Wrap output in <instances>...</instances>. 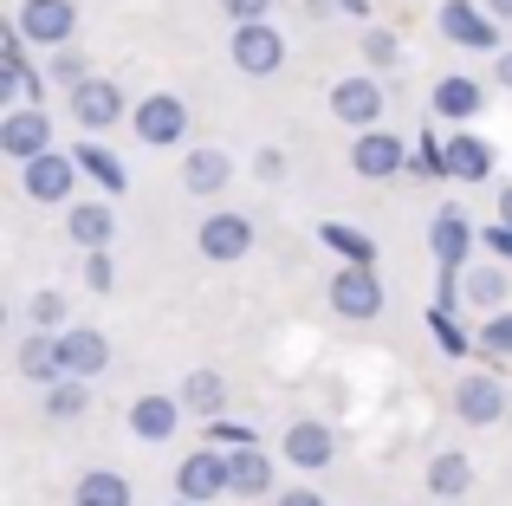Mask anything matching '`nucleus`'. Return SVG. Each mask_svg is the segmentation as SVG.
<instances>
[{"label":"nucleus","mask_w":512,"mask_h":506,"mask_svg":"<svg viewBox=\"0 0 512 506\" xmlns=\"http://www.w3.org/2000/svg\"><path fill=\"white\" fill-rule=\"evenodd\" d=\"M331 117L350 124L363 137V130H383V78L376 72H350L331 85Z\"/></svg>","instance_id":"nucleus-1"},{"label":"nucleus","mask_w":512,"mask_h":506,"mask_svg":"<svg viewBox=\"0 0 512 506\" xmlns=\"http://www.w3.org/2000/svg\"><path fill=\"white\" fill-rule=\"evenodd\" d=\"M130 130H137V143H150V150H175V143L188 137V104L175 98V91H150V98L130 111Z\"/></svg>","instance_id":"nucleus-2"},{"label":"nucleus","mask_w":512,"mask_h":506,"mask_svg":"<svg viewBox=\"0 0 512 506\" xmlns=\"http://www.w3.org/2000/svg\"><path fill=\"white\" fill-rule=\"evenodd\" d=\"M13 26H20L26 46H46V52H65L78 33V7L72 0H26L20 13H13Z\"/></svg>","instance_id":"nucleus-3"},{"label":"nucleus","mask_w":512,"mask_h":506,"mask_svg":"<svg viewBox=\"0 0 512 506\" xmlns=\"http://www.w3.org/2000/svg\"><path fill=\"white\" fill-rule=\"evenodd\" d=\"M331 312L350 318V325L383 318V279H376V266H338L331 273Z\"/></svg>","instance_id":"nucleus-4"},{"label":"nucleus","mask_w":512,"mask_h":506,"mask_svg":"<svg viewBox=\"0 0 512 506\" xmlns=\"http://www.w3.org/2000/svg\"><path fill=\"white\" fill-rule=\"evenodd\" d=\"M175 494L188 506H208L221 494H234V468H227L221 448H195V455H182V468H175Z\"/></svg>","instance_id":"nucleus-5"},{"label":"nucleus","mask_w":512,"mask_h":506,"mask_svg":"<svg viewBox=\"0 0 512 506\" xmlns=\"http://www.w3.org/2000/svg\"><path fill=\"white\" fill-rule=\"evenodd\" d=\"M65 111H72L78 130H111V124L130 117V98H124L117 78H91V85H78L72 98H65Z\"/></svg>","instance_id":"nucleus-6"},{"label":"nucleus","mask_w":512,"mask_h":506,"mask_svg":"<svg viewBox=\"0 0 512 506\" xmlns=\"http://www.w3.org/2000/svg\"><path fill=\"white\" fill-rule=\"evenodd\" d=\"M195 247H201V260L234 266V260H247V253H253V221L234 215V208H221V215H208L195 228Z\"/></svg>","instance_id":"nucleus-7"},{"label":"nucleus","mask_w":512,"mask_h":506,"mask_svg":"<svg viewBox=\"0 0 512 506\" xmlns=\"http://www.w3.org/2000/svg\"><path fill=\"white\" fill-rule=\"evenodd\" d=\"M52 150V117L46 111H0V156L7 163H39Z\"/></svg>","instance_id":"nucleus-8"},{"label":"nucleus","mask_w":512,"mask_h":506,"mask_svg":"<svg viewBox=\"0 0 512 506\" xmlns=\"http://www.w3.org/2000/svg\"><path fill=\"white\" fill-rule=\"evenodd\" d=\"M474 221H467V208H435V221H428V247H435L441 273H467V253H474Z\"/></svg>","instance_id":"nucleus-9"},{"label":"nucleus","mask_w":512,"mask_h":506,"mask_svg":"<svg viewBox=\"0 0 512 506\" xmlns=\"http://www.w3.org/2000/svg\"><path fill=\"white\" fill-rule=\"evenodd\" d=\"M441 39H454L467 52H500V20L487 7H474V0H448L441 7Z\"/></svg>","instance_id":"nucleus-10"},{"label":"nucleus","mask_w":512,"mask_h":506,"mask_svg":"<svg viewBox=\"0 0 512 506\" xmlns=\"http://www.w3.org/2000/svg\"><path fill=\"white\" fill-rule=\"evenodd\" d=\"M227 52H234V65L247 78H273L279 65H286V39H279V26H266V20L260 26H234V46Z\"/></svg>","instance_id":"nucleus-11"},{"label":"nucleus","mask_w":512,"mask_h":506,"mask_svg":"<svg viewBox=\"0 0 512 506\" xmlns=\"http://www.w3.org/2000/svg\"><path fill=\"white\" fill-rule=\"evenodd\" d=\"M402 163H409V143L389 137V130H363V137L350 143V169H357L363 182H389V176H402Z\"/></svg>","instance_id":"nucleus-12"},{"label":"nucleus","mask_w":512,"mask_h":506,"mask_svg":"<svg viewBox=\"0 0 512 506\" xmlns=\"http://www.w3.org/2000/svg\"><path fill=\"white\" fill-rule=\"evenodd\" d=\"M72 182H78V156L72 150H46L39 163L20 169V189L33 202H72Z\"/></svg>","instance_id":"nucleus-13"},{"label":"nucleus","mask_w":512,"mask_h":506,"mask_svg":"<svg viewBox=\"0 0 512 506\" xmlns=\"http://www.w3.org/2000/svg\"><path fill=\"white\" fill-rule=\"evenodd\" d=\"M454 409H461L467 429H493V422L506 416V383L487 377V370H467L461 390H454Z\"/></svg>","instance_id":"nucleus-14"},{"label":"nucleus","mask_w":512,"mask_h":506,"mask_svg":"<svg viewBox=\"0 0 512 506\" xmlns=\"http://www.w3.org/2000/svg\"><path fill=\"white\" fill-rule=\"evenodd\" d=\"M13 370H20L26 383H39V390H52V383H65V351L52 331H26L20 351H13Z\"/></svg>","instance_id":"nucleus-15"},{"label":"nucleus","mask_w":512,"mask_h":506,"mask_svg":"<svg viewBox=\"0 0 512 506\" xmlns=\"http://www.w3.org/2000/svg\"><path fill=\"white\" fill-rule=\"evenodd\" d=\"M435 117H448V124H474L480 111H487V85H480V78H467V72H448V78H435Z\"/></svg>","instance_id":"nucleus-16"},{"label":"nucleus","mask_w":512,"mask_h":506,"mask_svg":"<svg viewBox=\"0 0 512 506\" xmlns=\"http://www.w3.org/2000/svg\"><path fill=\"white\" fill-rule=\"evenodd\" d=\"M59 351H65V377H78V383L111 370V344H104V331H91V325H65Z\"/></svg>","instance_id":"nucleus-17"},{"label":"nucleus","mask_w":512,"mask_h":506,"mask_svg":"<svg viewBox=\"0 0 512 506\" xmlns=\"http://www.w3.org/2000/svg\"><path fill=\"white\" fill-rule=\"evenodd\" d=\"M182 429V396H137V403H130V435H137V442H150V448H163L169 435Z\"/></svg>","instance_id":"nucleus-18"},{"label":"nucleus","mask_w":512,"mask_h":506,"mask_svg":"<svg viewBox=\"0 0 512 506\" xmlns=\"http://www.w3.org/2000/svg\"><path fill=\"white\" fill-rule=\"evenodd\" d=\"M331 455H338V435H331V422H292L286 429V461L292 468H305V474H318V468H331Z\"/></svg>","instance_id":"nucleus-19"},{"label":"nucleus","mask_w":512,"mask_h":506,"mask_svg":"<svg viewBox=\"0 0 512 506\" xmlns=\"http://www.w3.org/2000/svg\"><path fill=\"white\" fill-rule=\"evenodd\" d=\"M227 182H234V156H227V150H214V143H208V150H188L182 156V189L188 195H221Z\"/></svg>","instance_id":"nucleus-20"},{"label":"nucleus","mask_w":512,"mask_h":506,"mask_svg":"<svg viewBox=\"0 0 512 506\" xmlns=\"http://www.w3.org/2000/svg\"><path fill=\"white\" fill-rule=\"evenodd\" d=\"M65 234H72L85 253H111V234H117L111 202H78L72 215H65Z\"/></svg>","instance_id":"nucleus-21"},{"label":"nucleus","mask_w":512,"mask_h":506,"mask_svg":"<svg viewBox=\"0 0 512 506\" xmlns=\"http://www.w3.org/2000/svg\"><path fill=\"white\" fill-rule=\"evenodd\" d=\"M506 292H512V273H506V266H467V279H461V299L467 305H480V312H506Z\"/></svg>","instance_id":"nucleus-22"},{"label":"nucleus","mask_w":512,"mask_h":506,"mask_svg":"<svg viewBox=\"0 0 512 506\" xmlns=\"http://www.w3.org/2000/svg\"><path fill=\"white\" fill-rule=\"evenodd\" d=\"M448 176H454V182H487V176H493V143L474 137V130L448 137Z\"/></svg>","instance_id":"nucleus-23"},{"label":"nucleus","mask_w":512,"mask_h":506,"mask_svg":"<svg viewBox=\"0 0 512 506\" xmlns=\"http://www.w3.org/2000/svg\"><path fill=\"white\" fill-rule=\"evenodd\" d=\"M467 487H474V461H467L461 448H448V455H435V461H428V494H435L441 506H448V500H461Z\"/></svg>","instance_id":"nucleus-24"},{"label":"nucleus","mask_w":512,"mask_h":506,"mask_svg":"<svg viewBox=\"0 0 512 506\" xmlns=\"http://www.w3.org/2000/svg\"><path fill=\"white\" fill-rule=\"evenodd\" d=\"M175 396H182V409H195V416H208V422H221V409H227V383H221V370H188Z\"/></svg>","instance_id":"nucleus-25"},{"label":"nucleus","mask_w":512,"mask_h":506,"mask_svg":"<svg viewBox=\"0 0 512 506\" xmlns=\"http://www.w3.org/2000/svg\"><path fill=\"white\" fill-rule=\"evenodd\" d=\"M72 156H78V176H91V182H98V189H104V202H111V195H124V189H130V169L117 163L111 150H98V143H78Z\"/></svg>","instance_id":"nucleus-26"},{"label":"nucleus","mask_w":512,"mask_h":506,"mask_svg":"<svg viewBox=\"0 0 512 506\" xmlns=\"http://www.w3.org/2000/svg\"><path fill=\"white\" fill-rule=\"evenodd\" d=\"M227 468H234V494L240 500L273 494V455H266V448H240V455H227Z\"/></svg>","instance_id":"nucleus-27"},{"label":"nucleus","mask_w":512,"mask_h":506,"mask_svg":"<svg viewBox=\"0 0 512 506\" xmlns=\"http://www.w3.org/2000/svg\"><path fill=\"white\" fill-rule=\"evenodd\" d=\"M72 506H130V481L117 468H91V474H78Z\"/></svg>","instance_id":"nucleus-28"},{"label":"nucleus","mask_w":512,"mask_h":506,"mask_svg":"<svg viewBox=\"0 0 512 506\" xmlns=\"http://www.w3.org/2000/svg\"><path fill=\"white\" fill-rule=\"evenodd\" d=\"M318 241L331 253H344V266H376V241L357 228H344V221H318Z\"/></svg>","instance_id":"nucleus-29"},{"label":"nucleus","mask_w":512,"mask_h":506,"mask_svg":"<svg viewBox=\"0 0 512 506\" xmlns=\"http://www.w3.org/2000/svg\"><path fill=\"white\" fill-rule=\"evenodd\" d=\"M402 65V39L389 26H363V72H396Z\"/></svg>","instance_id":"nucleus-30"},{"label":"nucleus","mask_w":512,"mask_h":506,"mask_svg":"<svg viewBox=\"0 0 512 506\" xmlns=\"http://www.w3.org/2000/svg\"><path fill=\"white\" fill-rule=\"evenodd\" d=\"M85 409H91V390L78 377H65V383H52V390H46V416L52 422H78Z\"/></svg>","instance_id":"nucleus-31"},{"label":"nucleus","mask_w":512,"mask_h":506,"mask_svg":"<svg viewBox=\"0 0 512 506\" xmlns=\"http://www.w3.org/2000/svg\"><path fill=\"white\" fill-rule=\"evenodd\" d=\"M46 78H52V85H65V98H72V91H78V85H91L98 72H91V59H85V52H72V46H65V52H52V59H46Z\"/></svg>","instance_id":"nucleus-32"},{"label":"nucleus","mask_w":512,"mask_h":506,"mask_svg":"<svg viewBox=\"0 0 512 506\" xmlns=\"http://www.w3.org/2000/svg\"><path fill=\"white\" fill-rule=\"evenodd\" d=\"M65 312H72V305H65V292H33V299H26V325L33 331H52V325H65Z\"/></svg>","instance_id":"nucleus-33"},{"label":"nucleus","mask_w":512,"mask_h":506,"mask_svg":"<svg viewBox=\"0 0 512 506\" xmlns=\"http://www.w3.org/2000/svg\"><path fill=\"white\" fill-rule=\"evenodd\" d=\"M474 344H480V357H500V364H506V357H512V312H493L487 325L474 331Z\"/></svg>","instance_id":"nucleus-34"},{"label":"nucleus","mask_w":512,"mask_h":506,"mask_svg":"<svg viewBox=\"0 0 512 506\" xmlns=\"http://www.w3.org/2000/svg\"><path fill=\"white\" fill-rule=\"evenodd\" d=\"M208 448H221V455H240V448H260V435H253L247 422L221 416V422H208Z\"/></svg>","instance_id":"nucleus-35"},{"label":"nucleus","mask_w":512,"mask_h":506,"mask_svg":"<svg viewBox=\"0 0 512 506\" xmlns=\"http://www.w3.org/2000/svg\"><path fill=\"white\" fill-rule=\"evenodd\" d=\"M415 176H448V143L415 137Z\"/></svg>","instance_id":"nucleus-36"},{"label":"nucleus","mask_w":512,"mask_h":506,"mask_svg":"<svg viewBox=\"0 0 512 506\" xmlns=\"http://www.w3.org/2000/svg\"><path fill=\"white\" fill-rule=\"evenodd\" d=\"M85 286L91 292H111L117 286V260H111V253H85Z\"/></svg>","instance_id":"nucleus-37"},{"label":"nucleus","mask_w":512,"mask_h":506,"mask_svg":"<svg viewBox=\"0 0 512 506\" xmlns=\"http://www.w3.org/2000/svg\"><path fill=\"white\" fill-rule=\"evenodd\" d=\"M266 7H273V0H221V13H227L234 26H260Z\"/></svg>","instance_id":"nucleus-38"},{"label":"nucleus","mask_w":512,"mask_h":506,"mask_svg":"<svg viewBox=\"0 0 512 506\" xmlns=\"http://www.w3.org/2000/svg\"><path fill=\"white\" fill-rule=\"evenodd\" d=\"M253 176H260V182H286V150H273V143H266V150L253 156Z\"/></svg>","instance_id":"nucleus-39"},{"label":"nucleus","mask_w":512,"mask_h":506,"mask_svg":"<svg viewBox=\"0 0 512 506\" xmlns=\"http://www.w3.org/2000/svg\"><path fill=\"white\" fill-rule=\"evenodd\" d=\"M428 325H435V338H441V351H454V357H461V351H467V338H461V331H454V312H428Z\"/></svg>","instance_id":"nucleus-40"},{"label":"nucleus","mask_w":512,"mask_h":506,"mask_svg":"<svg viewBox=\"0 0 512 506\" xmlns=\"http://www.w3.org/2000/svg\"><path fill=\"white\" fill-rule=\"evenodd\" d=\"M279 506H325V494H318V487H286Z\"/></svg>","instance_id":"nucleus-41"},{"label":"nucleus","mask_w":512,"mask_h":506,"mask_svg":"<svg viewBox=\"0 0 512 506\" xmlns=\"http://www.w3.org/2000/svg\"><path fill=\"white\" fill-rule=\"evenodd\" d=\"M487 247L500 253V260H512V228H487Z\"/></svg>","instance_id":"nucleus-42"},{"label":"nucleus","mask_w":512,"mask_h":506,"mask_svg":"<svg viewBox=\"0 0 512 506\" xmlns=\"http://www.w3.org/2000/svg\"><path fill=\"white\" fill-rule=\"evenodd\" d=\"M493 78H500V85L512 91V52H500V65H493Z\"/></svg>","instance_id":"nucleus-43"},{"label":"nucleus","mask_w":512,"mask_h":506,"mask_svg":"<svg viewBox=\"0 0 512 506\" xmlns=\"http://www.w3.org/2000/svg\"><path fill=\"white\" fill-rule=\"evenodd\" d=\"M500 228H512V182L500 189Z\"/></svg>","instance_id":"nucleus-44"},{"label":"nucleus","mask_w":512,"mask_h":506,"mask_svg":"<svg viewBox=\"0 0 512 506\" xmlns=\"http://www.w3.org/2000/svg\"><path fill=\"white\" fill-rule=\"evenodd\" d=\"M487 13L493 20H512V0H487Z\"/></svg>","instance_id":"nucleus-45"},{"label":"nucleus","mask_w":512,"mask_h":506,"mask_svg":"<svg viewBox=\"0 0 512 506\" xmlns=\"http://www.w3.org/2000/svg\"><path fill=\"white\" fill-rule=\"evenodd\" d=\"M338 7H344V13H357V20H363V13H370V0H338Z\"/></svg>","instance_id":"nucleus-46"},{"label":"nucleus","mask_w":512,"mask_h":506,"mask_svg":"<svg viewBox=\"0 0 512 506\" xmlns=\"http://www.w3.org/2000/svg\"><path fill=\"white\" fill-rule=\"evenodd\" d=\"M175 506H188V500H175Z\"/></svg>","instance_id":"nucleus-47"}]
</instances>
